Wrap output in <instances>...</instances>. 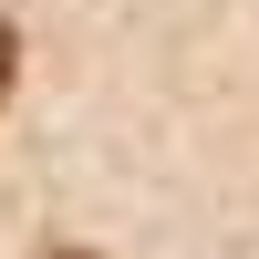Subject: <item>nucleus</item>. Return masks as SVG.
I'll use <instances>...</instances> for the list:
<instances>
[{
    "label": "nucleus",
    "instance_id": "obj_1",
    "mask_svg": "<svg viewBox=\"0 0 259 259\" xmlns=\"http://www.w3.org/2000/svg\"><path fill=\"white\" fill-rule=\"evenodd\" d=\"M0 94H11V21H0Z\"/></svg>",
    "mask_w": 259,
    "mask_h": 259
},
{
    "label": "nucleus",
    "instance_id": "obj_2",
    "mask_svg": "<svg viewBox=\"0 0 259 259\" xmlns=\"http://www.w3.org/2000/svg\"><path fill=\"white\" fill-rule=\"evenodd\" d=\"M62 259H83V249H62Z\"/></svg>",
    "mask_w": 259,
    "mask_h": 259
}]
</instances>
